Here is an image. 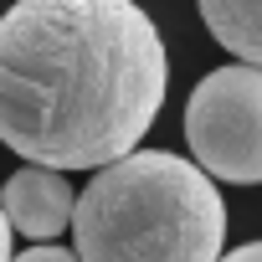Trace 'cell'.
Returning <instances> with one entry per match:
<instances>
[{"mask_svg":"<svg viewBox=\"0 0 262 262\" xmlns=\"http://www.w3.org/2000/svg\"><path fill=\"white\" fill-rule=\"evenodd\" d=\"M170 57L134 0H16L0 16V139L52 170H98L160 118Z\"/></svg>","mask_w":262,"mask_h":262,"instance_id":"cell-1","label":"cell"},{"mask_svg":"<svg viewBox=\"0 0 262 262\" xmlns=\"http://www.w3.org/2000/svg\"><path fill=\"white\" fill-rule=\"evenodd\" d=\"M67 226L82 262H216L226 201L201 165L170 149H128L98 165Z\"/></svg>","mask_w":262,"mask_h":262,"instance_id":"cell-2","label":"cell"},{"mask_svg":"<svg viewBox=\"0 0 262 262\" xmlns=\"http://www.w3.org/2000/svg\"><path fill=\"white\" fill-rule=\"evenodd\" d=\"M185 139L195 165L231 185H257L262 175V77L257 62L216 67L195 82L185 103Z\"/></svg>","mask_w":262,"mask_h":262,"instance_id":"cell-3","label":"cell"},{"mask_svg":"<svg viewBox=\"0 0 262 262\" xmlns=\"http://www.w3.org/2000/svg\"><path fill=\"white\" fill-rule=\"evenodd\" d=\"M72 185L62 170L52 165H26L6 180L0 190V211H6L11 231L31 236V242H57V231H67L72 221Z\"/></svg>","mask_w":262,"mask_h":262,"instance_id":"cell-4","label":"cell"},{"mask_svg":"<svg viewBox=\"0 0 262 262\" xmlns=\"http://www.w3.org/2000/svg\"><path fill=\"white\" fill-rule=\"evenodd\" d=\"M206 31L236 57L262 62V0H195Z\"/></svg>","mask_w":262,"mask_h":262,"instance_id":"cell-5","label":"cell"},{"mask_svg":"<svg viewBox=\"0 0 262 262\" xmlns=\"http://www.w3.org/2000/svg\"><path fill=\"white\" fill-rule=\"evenodd\" d=\"M11 262H82V257L67 252V247H57V242H52V247L41 242V247H31V252H11Z\"/></svg>","mask_w":262,"mask_h":262,"instance_id":"cell-6","label":"cell"},{"mask_svg":"<svg viewBox=\"0 0 262 262\" xmlns=\"http://www.w3.org/2000/svg\"><path fill=\"white\" fill-rule=\"evenodd\" d=\"M216 262H262V247L247 242V247H236V252H226V257H216Z\"/></svg>","mask_w":262,"mask_h":262,"instance_id":"cell-7","label":"cell"},{"mask_svg":"<svg viewBox=\"0 0 262 262\" xmlns=\"http://www.w3.org/2000/svg\"><path fill=\"white\" fill-rule=\"evenodd\" d=\"M0 262H11V221H6V211H0Z\"/></svg>","mask_w":262,"mask_h":262,"instance_id":"cell-8","label":"cell"}]
</instances>
